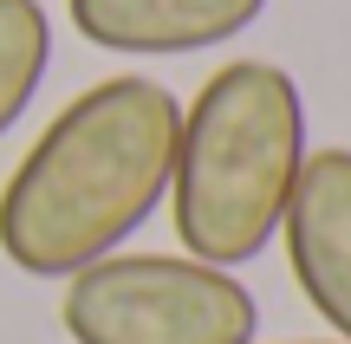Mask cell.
Returning a JSON list of instances; mask_svg holds the SVG:
<instances>
[{
    "mask_svg": "<svg viewBox=\"0 0 351 344\" xmlns=\"http://www.w3.org/2000/svg\"><path fill=\"white\" fill-rule=\"evenodd\" d=\"M293 344H339V338H293Z\"/></svg>",
    "mask_w": 351,
    "mask_h": 344,
    "instance_id": "7",
    "label": "cell"
},
{
    "mask_svg": "<svg viewBox=\"0 0 351 344\" xmlns=\"http://www.w3.org/2000/svg\"><path fill=\"white\" fill-rule=\"evenodd\" d=\"M182 98L163 78H104L33 137L0 189V254L26 280H72L169 202Z\"/></svg>",
    "mask_w": 351,
    "mask_h": 344,
    "instance_id": "1",
    "label": "cell"
},
{
    "mask_svg": "<svg viewBox=\"0 0 351 344\" xmlns=\"http://www.w3.org/2000/svg\"><path fill=\"white\" fill-rule=\"evenodd\" d=\"M280 241H287L300 299L326 319V332L339 344H351V150L306 156Z\"/></svg>",
    "mask_w": 351,
    "mask_h": 344,
    "instance_id": "4",
    "label": "cell"
},
{
    "mask_svg": "<svg viewBox=\"0 0 351 344\" xmlns=\"http://www.w3.org/2000/svg\"><path fill=\"white\" fill-rule=\"evenodd\" d=\"M52 72V20L39 0H0V137L33 111Z\"/></svg>",
    "mask_w": 351,
    "mask_h": 344,
    "instance_id": "6",
    "label": "cell"
},
{
    "mask_svg": "<svg viewBox=\"0 0 351 344\" xmlns=\"http://www.w3.org/2000/svg\"><path fill=\"white\" fill-rule=\"evenodd\" d=\"M313 156L306 98L287 65L234 59L182 104L169 163V221L189 260L247 267L280 241L293 182Z\"/></svg>",
    "mask_w": 351,
    "mask_h": 344,
    "instance_id": "2",
    "label": "cell"
},
{
    "mask_svg": "<svg viewBox=\"0 0 351 344\" xmlns=\"http://www.w3.org/2000/svg\"><path fill=\"white\" fill-rule=\"evenodd\" d=\"M59 325L72 344H261L241 273L189 254H111L72 273Z\"/></svg>",
    "mask_w": 351,
    "mask_h": 344,
    "instance_id": "3",
    "label": "cell"
},
{
    "mask_svg": "<svg viewBox=\"0 0 351 344\" xmlns=\"http://www.w3.org/2000/svg\"><path fill=\"white\" fill-rule=\"evenodd\" d=\"M72 26L98 52L124 59H182L261 26L267 0H65Z\"/></svg>",
    "mask_w": 351,
    "mask_h": 344,
    "instance_id": "5",
    "label": "cell"
}]
</instances>
